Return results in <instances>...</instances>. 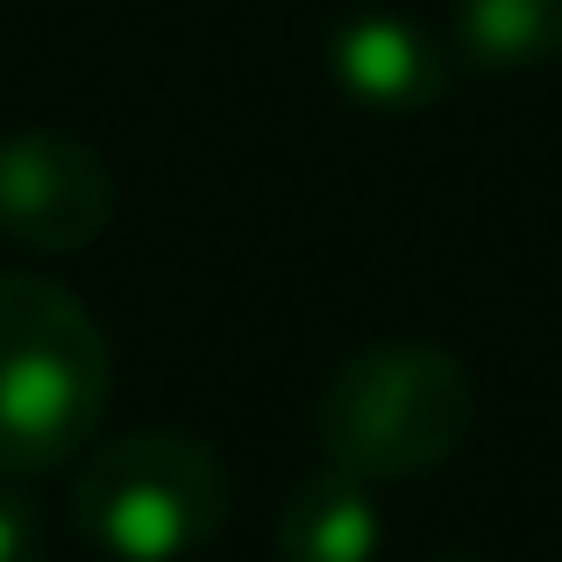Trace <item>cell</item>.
Segmentation results:
<instances>
[{"mask_svg":"<svg viewBox=\"0 0 562 562\" xmlns=\"http://www.w3.org/2000/svg\"><path fill=\"white\" fill-rule=\"evenodd\" d=\"M228 520V463L200 435L136 427L79 463L71 527L108 562H186Z\"/></svg>","mask_w":562,"mask_h":562,"instance_id":"3957f363","label":"cell"},{"mask_svg":"<svg viewBox=\"0 0 562 562\" xmlns=\"http://www.w3.org/2000/svg\"><path fill=\"white\" fill-rule=\"evenodd\" d=\"M477 384L441 342H371L321 392V449L363 484L427 477L470 441Z\"/></svg>","mask_w":562,"mask_h":562,"instance_id":"7a4b0ae2","label":"cell"},{"mask_svg":"<svg viewBox=\"0 0 562 562\" xmlns=\"http://www.w3.org/2000/svg\"><path fill=\"white\" fill-rule=\"evenodd\" d=\"M0 562H43V520L8 484H0Z\"/></svg>","mask_w":562,"mask_h":562,"instance_id":"ba28073f","label":"cell"},{"mask_svg":"<svg viewBox=\"0 0 562 562\" xmlns=\"http://www.w3.org/2000/svg\"><path fill=\"white\" fill-rule=\"evenodd\" d=\"M456 43L477 71H535L562 57V0H456Z\"/></svg>","mask_w":562,"mask_h":562,"instance_id":"52a82bcc","label":"cell"},{"mask_svg":"<svg viewBox=\"0 0 562 562\" xmlns=\"http://www.w3.org/2000/svg\"><path fill=\"white\" fill-rule=\"evenodd\" d=\"M114 221V171L71 128H22L0 143V228L22 249L65 257Z\"/></svg>","mask_w":562,"mask_h":562,"instance_id":"277c9868","label":"cell"},{"mask_svg":"<svg viewBox=\"0 0 562 562\" xmlns=\"http://www.w3.org/2000/svg\"><path fill=\"white\" fill-rule=\"evenodd\" d=\"M384 541L378 498L349 470H314L300 492L278 506V562H371Z\"/></svg>","mask_w":562,"mask_h":562,"instance_id":"8992f818","label":"cell"},{"mask_svg":"<svg viewBox=\"0 0 562 562\" xmlns=\"http://www.w3.org/2000/svg\"><path fill=\"white\" fill-rule=\"evenodd\" d=\"M420 562H484V555H470V549H441V555H420Z\"/></svg>","mask_w":562,"mask_h":562,"instance_id":"9c48e42d","label":"cell"},{"mask_svg":"<svg viewBox=\"0 0 562 562\" xmlns=\"http://www.w3.org/2000/svg\"><path fill=\"white\" fill-rule=\"evenodd\" d=\"M114 349L65 285L0 271V477L57 470L100 435Z\"/></svg>","mask_w":562,"mask_h":562,"instance_id":"6da1fadb","label":"cell"},{"mask_svg":"<svg viewBox=\"0 0 562 562\" xmlns=\"http://www.w3.org/2000/svg\"><path fill=\"white\" fill-rule=\"evenodd\" d=\"M328 65H335V86H342L349 100H363V108H378V114L427 108V100L441 93L435 43L413 22H398V14H357V22H342L335 43H328Z\"/></svg>","mask_w":562,"mask_h":562,"instance_id":"5b68a950","label":"cell"}]
</instances>
